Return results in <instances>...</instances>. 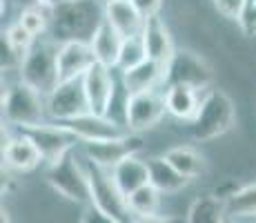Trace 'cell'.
Segmentation results:
<instances>
[{
    "label": "cell",
    "instance_id": "d6986e66",
    "mask_svg": "<svg viewBox=\"0 0 256 223\" xmlns=\"http://www.w3.org/2000/svg\"><path fill=\"white\" fill-rule=\"evenodd\" d=\"M122 43H125V38L105 21L92 41V49H94V56H96V63H100V65H105V67H112V69L118 67Z\"/></svg>",
    "mask_w": 256,
    "mask_h": 223
},
{
    "label": "cell",
    "instance_id": "52a82bcc",
    "mask_svg": "<svg viewBox=\"0 0 256 223\" xmlns=\"http://www.w3.org/2000/svg\"><path fill=\"white\" fill-rule=\"evenodd\" d=\"M214 81V72L208 65L205 58H200L198 54L190 52V49H176L174 58L167 63L165 67V87L174 85H185L192 89H205Z\"/></svg>",
    "mask_w": 256,
    "mask_h": 223
},
{
    "label": "cell",
    "instance_id": "1f68e13d",
    "mask_svg": "<svg viewBox=\"0 0 256 223\" xmlns=\"http://www.w3.org/2000/svg\"><path fill=\"white\" fill-rule=\"evenodd\" d=\"M130 3L134 5V9L145 18V21H150V18L158 16L163 0H130Z\"/></svg>",
    "mask_w": 256,
    "mask_h": 223
},
{
    "label": "cell",
    "instance_id": "2e32d148",
    "mask_svg": "<svg viewBox=\"0 0 256 223\" xmlns=\"http://www.w3.org/2000/svg\"><path fill=\"white\" fill-rule=\"evenodd\" d=\"M2 158H4V165L16 172H32L34 167H38L42 161L38 147L34 145V141L27 134L9 138L2 145Z\"/></svg>",
    "mask_w": 256,
    "mask_h": 223
},
{
    "label": "cell",
    "instance_id": "ffe728a7",
    "mask_svg": "<svg viewBox=\"0 0 256 223\" xmlns=\"http://www.w3.org/2000/svg\"><path fill=\"white\" fill-rule=\"evenodd\" d=\"M112 176H114L116 185L120 187L122 194L130 196L136 190H140L142 185H150V165L140 158L132 156L127 161H122L120 165H116L112 170Z\"/></svg>",
    "mask_w": 256,
    "mask_h": 223
},
{
    "label": "cell",
    "instance_id": "44dd1931",
    "mask_svg": "<svg viewBox=\"0 0 256 223\" xmlns=\"http://www.w3.org/2000/svg\"><path fill=\"white\" fill-rule=\"evenodd\" d=\"M200 98L198 92L185 85H174L165 89V105L172 116L180 118V121H194L196 114L200 110Z\"/></svg>",
    "mask_w": 256,
    "mask_h": 223
},
{
    "label": "cell",
    "instance_id": "4dcf8cb0",
    "mask_svg": "<svg viewBox=\"0 0 256 223\" xmlns=\"http://www.w3.org/2000/svg\"><path fill=\"white\" fill-rule=\"evenodd\" d=\"M216 9L223 14L225 18H232V21H238L240 12H243L245 0H214Z\"/></svg>",
    "mask_w": 256,
    "mask_h": 223
},
{
    "label": "cell",
    "instance_id": "3957f363",
    "mask_svg": "<svg viewBox=\"0 0 256 223\" xmlns=\"http://www.w3.org/2000/svg\"><path fill=\"white\" fill-rule=\"evenodd\" d=\"M234 125V103L220 89H214L200 103V110L192 121V136L196 141H212L223 136Z\"/></svg>",
    "mask_w": 256,
    "mask_h": 223
},
{
    "label": "cell",
    "instance_id": "484cf974",
    "mask_svg": "<svg viewBox=\"0 0 256 223\" xmlns=\"http://www.w3.org/2000/svg\"><path fill=\"white\" fill-rule=\"evenodd\" d=\"M165 158L180 172L185 178H196L200 172L205 170V163L200 154H196L192 147H172L170 152L165 154Z\"/></svg>",
    "mask_w": 256,
    "mask_h": 223
},
{
    "label": "cell",
    "instance_id": "9a60e30c",
    "mask_svg": "<svg viewBox=\"0 0 256 223\" xmlns=\"http://www.w3.org/2000/svg\"><path fill=\"white\" fill-rule=\"evenodd\" d=\"M60 125L70 127V130L80 138L82 143L90 141H107V138H116L122 136L120 125L114 123L107 116H96V114H85V116H78L70 123H60Z\"/></svg>",
    "mask_w": 256,
    "mask_h": 223
},
{
    "label": "cell",
    "instance_id": "7402d4cb",
    "mask_svg": "<svg viewBox=\"0 0 256 223\" xmlns=\"http://www.w3.org/2000/svg\"><path fill=\"white\" fill-rule=\"evenodd\" d=\"M147 165H150V183L160 194L163 192H178L190 183V178H185L180 174L165 156L152 158V161H147Z\"/></svg>",
    "mask_w": 256,
    "mask_h": 223
},
{
    "label": "cell",
    "instance_id": "5b68a950",
    "mask_svg": "<svg viewBox=\"0 0 256 223\" xmlns=\"http://www.w3.org/2000/svg\"><path fill=\"white\" fill-rule=\"evenodd\" d=\"M85 170L92 185V205L98 207L100 212H105L112 219H116L118 223H136V216L132 214L127 196L116 185L112 172L102 170V167L94 165L90 161H87Z\"/></svg>",
    "mask_w": 256,
    "mask_h": 223
},
{
    "label": "cell",
    "instance_id": "4fadbf2b",
    "mask_svg": "<svg viewBox=\"0 0 256 223\" xmlns=\"http://www.w3.org/2000/svg\"><path fill=\"white\" fill-rule=\"evenodd\" d=\"M94 63H96V56H94L92 45H87V43L58 45V72H60V81L82 78L94 67Z\"/></svg>",
    "mask_w": 256,
    "mask_h": 223
},
{
    "label": "cell",
    "instance_id": "9c48e42d",
    "mask_svg": "<svg viewBox=\"0 0 256 223\" xmlns=\"http://www.w3.org/2000/svg\"><path fill=\"white\" fill-rule=\"evenodd\" d=\"M142 150V136L140 134H122L116 138H107V141H90L85 143V156L94 165L102 167V170L112 172L122 161L136 156Z\"/></svg>",
    "mask_w": 256,
    "mask_h": 223
},
{
    "label": "cell",
    "instance_id": "f546056e",
    "mask_svg": "<svg viewBox=\"0 0 256 223\" xmlns=\"http://www.w3.org/2000/svg\"><path fill=\"white\" fill-rule=\"evenodd\" d=\"M236 23H238L243 36H248V38L256 36V0H245L243 12H240Z\"/></svg>",
    "mask_w": 256,
    "mask_h": 223
},
{
    "label": "cell",
    "instance_id": "7c38bea8",
    "mask_svg": "<svg viewBox=\"0 0 256 223\" xmlns=\"http://www.w3.org/2000/svg\"><path fill=\"white\" fill-rule=\"evenodd\" d=\"M82 83H85L87 101H90V112L96 114V116H107L118 89L112 67L94 63V67L82 76Z\"/></svg>",
    "mask_w": 256,
    "mask_h": 223
},
{
    "label": "cell",
    "instance_id": "ba28073f",
    "mask_svg": "<svg viewBox=\"0 0 256 223\" xmlns=\"http://www.w3.org/2000/svg\"><path fill=\"white\" fill-rule=\"evenodd\" d=\"M45 107H47V116L56 123H70L78 116L92 114L82 78L60 81V85L45 98Z\"/></svg>",
    "mask_w": 256,
    "mask_h": 223
},
{
    "label": "cell",
    "instance_id": "e0dca14e",
    "mask_svg": "<svg viewBox=\"0 0 256 223\" xmlns=\"http://www.w3.org/2000/svg\"><path fill=\"white\" fill-rule=\"evenodd\" d=\"M105 21L110 23L122 38L140 36L142 29H145V18L136 12L130 0L105 3Z\"/></svg>",
    "mask_w": 256,
    "mask_h": 223
},
{
    "label": "cell",
    "instance_id": "8992f818",
    "mask_svg": "<svg viewBox=\"0 0 256 223\" xmlns=\"http://www.w3.org/2000/svg\"><path fill=\"white\" fill-rule=\"evenodd\" d=\"M47 183L65 196L67 201H74L78 205H92V185L85 167L78 165L76 154L70 152L60 161L52 163L47 170Z\"/></svg>",
    "mask_w": 256,
    "mask_h": 223
},
{
    "label": "cell",
    "instance_id": "d6a6232c",
    "mask_svg": "<svg viewBox=\"0 0 256 223\" xmlns=\"http://www.w3.org/2000/svg\"><path fill=\"white\" fill-rule=\"evenodd\" d=\"M80 223H118V221H116V219H112V216H107L105 212H100L98 207L87 205V210L82 212Z\"/></svg>",
    "mask_w": 256,
    "mask_h": 223
},
{
    "label": "cell",
    "instance_id": "603a6c76",
    "mask_svg": "<svg viewBox=\"0 0 256 223\" xmlns=\"http://www.w3.org/2000/svg\"><path fill=\"white\" fill-rule=\"evenodd\" d=\"M225 221H228L225 201L214 194L198 196V199L192 203L190 212H187V219H185V223H225Z\"/></svg>",
    "mask_w": 256,
    "mask_h": 223
},
{
    "label": "cell",
    "instance_id": "277c9868",
    "mask_svg": "<svg viewBox=\"0 0 256 223\" xmlns=\"http://www.w3.org/2000/svg\"><path fill=\"white\" fill-rule=\"evenodd\" d=\"M2 114L7 123L20 127L24 132L45 123L47 107L40 94L20 81L2 94Z\"/></svg>",
    "mask_w": 256,
    "mask_h": 223
},
{
    "label": "cell",
    "instance_id": "cb8c5ba5",
    "mask_svg": "<svg viewBox=\"0 0 256 223\" xmlns=\"http://www.w3.org/2000/svg\"><path fill=\"white\" fill-rule=\"evenodd\" d=\"M225 212L230 219H256V183L236 187L225 199Z\"/></svg>",
    "mask_w": 256,
    "mask_h": 223
},
{
    "label": "cell",
    "instance_id": "8d00e7d4",
    "mask_svg": "<svg viewBox=\"0 0 256 223\" xmlns=\"http://www.w3.org/2000/svg\"><path fill=\"white\" fill-rule=\"evenodd\" d=\"M225 223H240V219H230V216H228V221H225Z\"/></svg>",
    "mask_w": 256,
    "mask_h": 223
},
{
    "label": "cell",
    "instance_id": "ac0fdd59",
    "mask_svg": "<svg viewBox=\"0 0 256 223\" xmlns=\"http://www.w3.org/2000/svg\"><path fill=\"white\" fill-rule=\"evenodd\" d=\"M163 81H165V65H160V63H156V61H150V58H147L145 63H140V65L122 72V87L127 89L130 96L154 92V87Z\"/></svg>",
    "mask_w": 256,
    "mask_h": 223
},
{
    "label": "cell",
    "instance_id": "83f0119b",
    "mask_svg": "<svg viewBox=\"0 0 256 223\" xmlns=\"http://www.w3.org/2000/svg\"><path fill=\"white\" fill-rule=\"evenodd\" d=\"M4 36H7V41L12 43L14 47H16L18 52L22 54V56H27V54L34 49V45H36V38H34L32 34H29L20 23L12 25V27H9L7 32H4Z\"/></svg>",
    "mask_w": 256,
    "mask_h": 223
},
{
    "label": "cell",
    "instance_id": "30bf717a",
    "mask_svg": "<svg viewBox=\"0 0 256 223\" xmlns=\"http://www.w3.org/2000/svg\"><path fill=\"white\" fill-rule=\"evenodd\" d=\"M22 134H27L34 141V145L38 147L42 161H47L49 165L56 161H60L65 154H70L80 138L74 134L70 127L65 125H49V123H42L38 127H32V130H24Z\"/></svg>",
    "mask_w": 256,
    "mask_h": 223
},
{
    "label": "cell",
    "instance_id": "74e56055",
    "mask_svg": "<svg viewBox=\"0 0 256 223\" xmlns=\"http://www.w3.org/2000/svg\"><path fill=\"white\" fill-rule=\"evenodd\" d=\"M105 3H116V0H105Z\"/></svg>",
    "mask_w": 256,
    "mask_h": 223
},
{
    "label": "cell",
    "instance_id": "f1b7e54d",
    "mask_svg": "<svg viewBox=\"0 0 256 223\" xmlns=\"http://www.w3.org/2000/svg\"><path fill=\"white\" fill-rule=\"evenodd\" d=\"M0 52H2V56H0L2 72H4V69H7V72H9V69H18V72H20V67H22V63H24V58H27V56H22V54L18 52L12 43H9L4 34H2V38H0Z\"/></svg>",
    "mask_w": 256,
    "mask_h": 223
},
{
    "label": "cell",
    "instance_id": "836d02e7",
    "mask_svg": "<svg viewBox=\"0 0 256 223\" xmlns=\"http://www.w3.org/2000/svg\"><path fill=\"white\" fill-rule=\"evenodd\" d=\"M136 223H183L180 219H174V216H150V219H136Z\"/></svg>",
    "mask_w": 256,
    "mask_h": 223
},
{
    "label": "cell",
    "instance_id": "5bb4252c",
    "mask_svg": "<svg viewBox=\"0 0 256 223\" xmlns=\"http://www.w3.org/2000/svg\"><path fill=\"white\" fill-rule=\"evenodd\" d=\"M142 43H145V49H147V58H150V61L160 63V65H165V67H167V63L174 58V54H176L170 32H167L165 23L160 21L158 16L145 21V29H142Z\"/></svg>",
    "mask_w": 256,
    "mask_h": 223
},
{
    "label": "cell",
    "instance_id": "e575fe53",
    "mask_svg": "<svg viewBox=\"0 0 256 223\" xmlns=\"http://www.w3.org/2000/svg\"><path fill=\"white\" fill-rule=\"evenodd\" d=\"M0 223H12V216H9V212L2 207V212H0Z\"/></svg>",
    "mask_w": 256,
    "mask_h": 223
},
{
    "label": "cell",
    "instance_id": "7a4b0ae2",
    "mask_svg": "<svg viewBox=\"0 0 256 223\" xmlns=\"http://www.w3.org/2000/svg\"><path fill=\"white\" fill-rule=\"evenodd\" d=\"M20 78L24 85L36 89V92L45 98L60 85L58 47L52 38L34 45V49L27 54V58H24V63L20 67Z\"/></svg>",
    "mask_w": 256,
    "mask_h": 223
},
{
    "label": "cell",
    "instance_id": "4316f807",
    "mask_svg": "<svg viewBox=\"0 0 256 223\" xmlns=\"http://www.w3.org/2000/svg\"><path fill=\"white\" fill-rule=\"evenodd\" d=\"M147 61V49L145 43H142V34L134 38H125L122 43V52H120V61H118V67L120 72H127V69L140 65V63Z\"/></svg>",
    "mask_w": 256,
    "mask_h": 223
},
{
    "label": "cell",
    "instance_id": "8fae6325",
    "mask_svg": "<svg viewBox=\"0 0 256 223\" xmlns=\"http://www.w3.org/2000/svg\"><path fill=\"white\" fill-rule=\"evenodd\" d=\"M165 112H167L165 96H160L156 92L136 94V96H130V101H127L125 125L130 127V132L140 134L150 130V127H154L165 116Z\"/></svg>",
    "mask_w": 256,
    "mask_h": 223
},
{
    "label": "cell",
    "instance_id": "6da1fadb",
    "mask_svg": "<svg viewBox=\"0 0 256 223\" xmlns=\"http://www.w3.org/2000/svg\"><path fill=\"white\" fill-rule=\"evenodd\" d=\"M102 23H105V3L100 0H58L49 36L56 45H92Z\"/></svg>",
    "mask_w": 256,
    "mask_h": 223
},
{
    "label": "cell",
    "instance_id": "d4e9b609",
    "mask_svg": "<svg viewBox=\"0 0 256 223\" xmlns=\"http://www.w3.org/2000/svg\"><path fill=\"white\" fill-rule=\"evenodd\" d=\"M130 210L136 219H150V216H158L160 210V192L154 185H142L134 194L127 196Z\"/></svg>",
    "mask_w": 256,
    "mask_h": 223
},
{
    "label": "cell",
    "instance_id": "d590c367",
    "mask_svg": "<svg viewBox=\"0 0 256 223\" xmlns=\"http://www.w3.org/2000/svg\"><path fill=\"white\" fill-rule=\"evenodd\" d=\"M18 3H20V5H24V7H27V5H32L34 0H18Z\"/></svg>",
    "mask_w": 256,
    "mask_h": 223
},
{
    "label": "cell",
    "instance_id": "f35d334b",
    "mask_svg": "<svg viewBox=\"0 0 256 223\" xmlns=\"http://www.w3.org/2000/svg\"><path fill=\"white\" fill-rule=\"evenodd\" d=\"M254 223H256V221H254Z\"/></svg>",
    "mask_w": 256,
    "mask_h": 223
}]
</instances>
